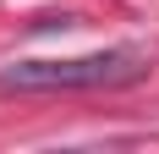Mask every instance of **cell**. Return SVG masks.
I'll return each instance as SVG.
<instances>
[{"instance_id":"obj_1","label":"cell","mask_w":159,"mask_h":154,"mask_svg":"<svg viewBox=\"0 0 159 154\" xmlns=\"http://www.w3.org/2000/svg\"><path fill=\"white\" fill-rule=\"evenodd\" d=\"M143 50H99V55H66V61H16L0 72V88L49 94V88H115L143 77Z\"/></svg>"}]
</instances>
